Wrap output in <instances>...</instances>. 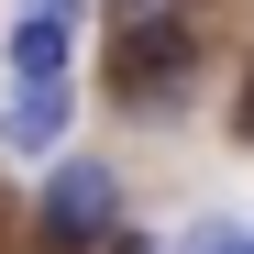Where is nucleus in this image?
<instances>
[{"label": "nucleus", "instance_id": "nucleus-5", "mask_svg": "<svg viewBox=\"0 0 254 254\" xmlns=\"http://www.w3.org/2000/svg\"><path fill=\"white\" fill-rule=\"evenodd\" d=\"M111 33H133V22H199V0H100Z\"/></svg>", "mask_w": 254, "mask_h": 254}, {"label": "nucleus", "instance_id": "nucleus-6", "mask_svg": "<svg viewBox=\"0 0 254 254\" xmlns=\"http://www.w3.org/2000/svg\"><path fill=\"white\" fill-rule=\"evenodd\" d=\"M177 254H254V232L243 221H199V232H177Z\"/></svg>", "mask_w": 254, "mask_h": 254}, {"label": "nucleus", "instance_id": "nucleus-4", "mask_svg": "<svg viewBox=\"0 0 254 254\" xmlns=\"http://www.w3.org/2000/svg\"><path fill=\"white\" fill-rule=\"evenodd\" d=\"M0 56H11V77H22V89H45V77H66V22H33V11H22Z\"/></svg>", "mask_w": 254, "mask_h": 254}, {"label": "nucleus", "instance_id": "nucleus-1", "mask_svg": "<svg viewBox=\"0 0 254 254\" xmlns=\"http://www.w3.org/2000/svg\"><path fill=\"white\" fill-rule=\"evenodd\" d=\"M111 232H122V177L100 155H56L45 199H33V243L45 254H100Z\"/></svg>", "mask_w": 254, "mask_h": 254}, {"label": "nucleus", "instance_id": "nucleus-2", "mask_svg": "<svg viewBox=\"0 0 254 254\" xmlns=\"http://www.w3.org/2000/svg\"><path fill=\"white\" fill-rule=\"evenodd\" d=\"M199 77V22H133L111 33V100L122 111H177Z\"/></svg>", "mask_w": 254, "mask_h": 254}, {"label": "nucleus", "instance_id": "nucleus-7", "mask_svg": "<svg viewBox=\"0 0 254 254\" xmlns=\"http://www.w3.org/2000/svg\"><path fill=\"white\" fill-rule=\"evenodd\" d=\"M77 11H89V0H33V22H77Z\"/></svg>", "mask_w": 254, "mask_h": 254}, {"label": "nucleus", "instance_id": "nucleus-8", "mask_svg": "<svg viewBox=\"0 0 254 254\" xmlns=\"http://www.w3.org/2000/svg\"><path fill=\"white\" fill-rule=\"evenodd\" d=\"M100 254H155V243H144V232H133V221H122V232H111V243H100Z\"/></svg>", "mask_w": 254, "mask_h": 254}, {"label": "nucleus", "instance_id": "nucleus-3", "mask_svg": "<svg viewBox=\"0 0 254 254\" xmlns=\"http://www.w3.org/2000/svg\"><path fill=\"white\" fill-rule=\"evenodd\" d=\"M66 122H77V89H66V77L11 89V100H0V155H56V144H66Z\"/></svg>", "mask_w": 254, "mask_h": 254}, {"label": "nucleus", "instance_id": "nucleus-9", "mask_svg": "<svg viewBox=\"0 0 254 254\" xmlns=\"http://www.w3.org/2000/svg\"><path fill=\"white\" fill-rule=\"evenodd\" d=\"M232 133H243V144H254V77H243V100H232Z\"/></svg>", "mask_w": 254, "mask_h": 254}]
</instances>
